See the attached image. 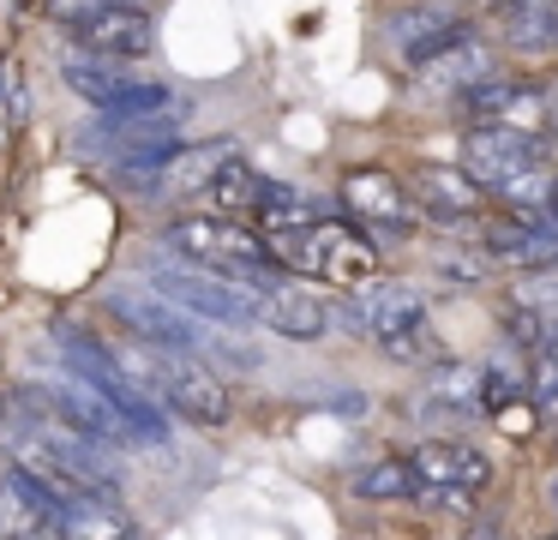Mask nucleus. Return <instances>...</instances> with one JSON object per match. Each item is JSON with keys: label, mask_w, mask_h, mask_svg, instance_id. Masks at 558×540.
Segmentation results:
<instances>
[{"label": "nucleus", "mask_w": 558, "mask_h": 540, "mask_svg": "<svg viewBox=\"0 0 558 540\" xmlns=\"http://www.w3.org/2000/svg\"><path fill=\"white\" fill-rule=\"evenodd\" d=\"M162 240H169L181 259L205 264V271H217V276H234V283H253V288H277V271H282L277 247H270L258 228L234 223V216H217V211L181 216V223L162 228Z\"/></svg>", "instance_id": "obj_1"}, {"label": "nucleus", "mask_w": 558, "mask_h": 540, "mask_svg": "<svg viewBox=\"0 0 558 540\" xmlns=\"http://www.w3.org/2000/svg\"><path fill=\"white\" fill-rule=\"evenodd\" d=\"M54 343H61L73 379L97 384V391L109 396L126 420H138V427H145L150 444H162V396H157V384H150L145 372L126 367L121 355H109V348H102L90 331H78V324H54Z\"/></svg>", "instance_id": "obj_2"}, {"label": "nucleus", "mask_w": 558, "mask_h": 540, "mask_svg": "<svg viewBox=\"0 0 558 540\" xmlns=\"http://www.w3.org/2000/svg\"><path fill=\"white\" fill-rule=\"evenodd\" d=\"M150 288L162 300H174L181 312L193 319H210L222 331H241V324H258V307H265V288L253 283H234V276H217L205 264H169V271H150Z\"/></svg>", "instance_id": "obj_3"}, {"label": "nucleus", "mask_w": 558, "mask_h": 540, "mask_svg": "<svg viewBox=\"0 0 558 540\" xmlns=\"http://www.w3.org/2000/svg\"><path fill=\"white\" fill-rule=\"evenodd\" d=\"M289 252L294 264H301L306 276H325V283H366V276L378 271V252H373V240L361 235V228H349V223H306L294 240H282L277 247V259Z\"/></svg>", "instance_id": "obj_4"}, {"label": "nucleus", "mask_w": 558, "mask_h": 540, "mask_svg": "<svg viewBox=\"0 0 558 540\" xmlns=\"http://www.w3.org/2000/svg\"><path fill=\"white\" fill-rule=\"evenodd\" d=\"M145 379L157 384V396L169 403V415L193 420V427H229L234 403H229V391H222V379L210 367H193V360L162 355L157 367H145Z\"/></svg>", "instance_id": "obj_5"}, {"label": "nucleus", "mask_w": 558, "mask_h": 540, "mask_svg": "<svg viewBox=\"0 0 558 540\" xmlns=\"http://www.w3.org/2000/svg\"><path fill=\"white\" fill-rule=\"evenodd\" d=\"M361 295H349L337 307V319L349 324V331H361V336H397V331H409V324H421L426 319V295L414 283H354Z\"/></svg>", "instance_id": "obj_6"}, {"label": "nucleus", "mask_w": 558, "mask_h": 540, "mask_svg": "<svg viewBox=\"0 0 558 540\" xmlns=\"http://www.w3.org/2000/svg\"><path fill=\"white\" fill-rule=\"evenodd\" d=\"M109 312L126 324V331L145 336L150 348H169V355H193L198 348L193 312H181L174 300H162L157 288H150V295H138V288H109Z\"/></svg>", "instance_id": "obj_7"}, {"label": "nucleus", "mask_w": 558, "mask_h": 540, "mask_svg": "<svg viewBox=\"0 0 558 540\" xmlns=\"http://www.w3.org/2000/svg\"><path fill=\"white\" fill-rule=\"evenodd\" d=\"M73 43H85L90 55H102V60H138V55H150L157 36H150V19L133 7V0H109V7L78 12Z\"/></svg>", "instance_id": "obj_8"}, {"label": "nucleus", "mask_w": 558, "mask_h": 540, "mask_svg": "<svg viewBox=\"0 0 558 540\" xmlns=\"http://www.w3.org/2000/svg\"><path fill=\"white\" fill-rule=\"evenodd\" d=\"M486 259L510 264V271L558 264V216H546L541 204H534V211H522L517 223H493L486 228Z\"/></svg>", "instance_id": "obj_9"}, {"label": "nucleus", "mask_w": 558, "mask_h": 540, "mask_svg": "<svg viewBox=\"0 0 558 540\" xmlns=\"http://www.w3.org/2000/svg\"><path fill=\"white\" fill-rule=\"evenodd\" d=\"M342 204L361 228H385V235H409L414 228V211H409V192L385 175V168H354L342 180Z\"/></svg>", "instance_id": "obj_10"}, {"label": "nucleus", "mask_w": 558, "mask_h": 540, "mask_svg": "<svg viewBox=\"0 0 558 540\" xmlns=\"http://www.w3.org/2000/svg\"><path fill=\"white\" fill-rule=\"evenodd\" d=\"M534 163V139L529 132H510L498 127V120H474V132L462 139V175L481 180V192L493 187L498 175H510V168Z\"/></svg>", "instance_id": "obj_11"}, {"label": "nucleus", "mask_w": 558, "mask_h": 540, "mask_svg": "<svg viewBox=\"0 0 558 540\" xmlns=\"http://www.w3.org/2000/svg\"><path fill=\"white\" fill-rule=\"evenodd\" d=\"M409 468H414L421 487H469V492H481L486 480H493V463H486L481 451H469V444H445V439L421 444V451L409 456Z\"/></svg>", "instance_id": "obj_12"}, {"label": "nucleus", "mask_w": 558, "mask_h": 540, "mask_svg": "<svg viewBox=\"0 0 558 540\" xmlns=\"http://www.w3.org/2000/svg\"><path fill=\"white\" fill-rule=\"evenodd\" d=\"M258 324H270L277 336H294V343H313V336L330 331V307L318 295H306V288H265V307H258Z\"/></svg>", "instance_id": "obj_13"}, {"label": "nucleus", "mask_w": 558, "mask_h": 540, "mask_svg": "<svg viewBox=\"0 0 558 540\" xmlns=\"http://www.w3.org/2000/svg\"><path fill=\"white\" fill-rule=\"evenodd\" d=\"M414 199L433 211V223L457 228L481 211V180L462 175V168H421V175H414Z\"/></svg>", "instance_id": "obj_14"}, {"label": "nucleus", "mask_w": 558, "mask_h": 540, "mask_svg": "<svg viewBox=\"0 0 558 540\" xmlns=\"http://www.w3.org/2000/svg\"><path fill=\"white\" fill-rule=\"evenodd\" d=\"M102 139L114 144V163H121V156H169L181 144V132H174V120L162 108H138V115L102 120Z\"/></svg>", "instance_id": "obj_15"}, {"label": "nucleus", "mask_w": 558, "mask_h": 540, "mask_svg": "<svg viewBox=\"0 0 558 540\" xmlns=\"http://www.w3.org/2000/svg\"><path fill=\"white\" fill-rule=\"evenodd\" d=\"M253 216H258V235H265L270 247H282V240H294L306 223H318V204L306 199V192L282 187V180H258Z\"/></svg>", "instance_id": "obj_16"}, {"label": "nucleus", "mask_w": 558, "mask_h": 540, "mask_svg": "<svg viewBox=\"0 0 558 540\" xmlns=\"http://www.w3.org/2000/svg\"><path fill=\"white\" fill-rule=\"evenodd\" d=\"M486 72H493V48H486L481 36H469V31H457L438 55L421 60V79L426 84H445V91H462V84L486 79Z\"/></svg>", "instance_id": "obj_17"}, {"label": "nucleus", "mask_w": 558, "mask_h": 540, "mask_svg": "<svg viewBox=\"0 0 558 540\" xmlns=\"http://www.w3.org/2000/svg\"><path fill=\"white\" fill-rule=\"evenodd\" d=\"M457 36V19H450L445 7H409L390 19V48H397L409 67H421L426 55H438V48Z\"/></svg>", "instance_id": "obj_18"}, {"label": "nucleus", "mask_w": 558, "mask_h": 540, "mask_svg": "<svg viewBox=\"0 0 558 540\" xmlns=\"http://www.w3.org/2000/svg\"><path fill=\"white\" fill-rule=\"evenodd\" d=\"M426 408L438 415H481V367H462V360H438L433 379H426Z\"/></svg>", "instance_id": "obj_19"}, {"label": "nucleus", "mask_w": 558, "mask_h": 540, "mask_svg": "<svg viewBox=\"0 0 558 540\" xmlns=\"http://www.w3.org/2000/svg\"><path fill=\"white\" fill-rule=\"evenodd\" d=\"M198 192H205V204H210V211H217V216H241V211H253L258 175H253V168H246L241 156L229 151V156H222L217 168H210V180H205V187H198Z\"/></svg>", "instance_id": "obj_20"}, {"label": "nucleus", "mask_w": 558, "mask_h": 540, "mask_svg": "<svg viewBox=\"0 0 558 540\" xmlns=\"http://www.w3.org/2000/svg\"><path fill=\"white\" fill-rule=\"evenodd\" d=\"M61 79L73 84V91L85 96V103H97V108H114L126 91H133V79H121V72L109 67V60H66Z\"/></svg>", "instance_id": "obj_21"}, {"label": "nucleus", "mask_w": 558, "mask_h": 540, "mask_svg": "<svg viewBox=\"0 0 558 540\" xmlns=\"http://www.w3.org/2000/svg\"><path fill=\"white\" fill-rule=\"evenodd\" d=\"M354 499H414V468L397 463V456L361 468V475H354Z\"/></svg>", "instance_id": "obj_22"}, {"label": "nucleus", "mask_w": 558, "mask_h": 540, "mask_svg": "<svg viewBox=\"0 0 558 540\" xmlns=\"http://www.w3.org/2000/svg\"><path fill=\"white\" fill-rule=\"evenodd\" d=\"M505 36L517 48H553L558 43V12H517V7H505Z\"/></svg>", "instance_id": "obj_23"}, {"label": "nucleus", "mask_w": 558, "mask_h": 540, "mask_svg": "<svg viewBox=\"0 0 558 540\" xmlns=\"http://www.w3.org/2000/svg\"><path fill=\"white\" fill-rule=\"evenodd\" d=\"M546 187H553V180H546L534 163H522V168H510V175H498L486 192H498V199H510V204H522V211H534V204H546Z\"/></svg>", "instance_id": "obj_24"}, {"label": "nucleus", "mask_w": 558, "mask_h": 540, "mask_svg": "<svg viewBox=\"0 0 558 540\" xmlns=\"http://www.w3.org/2000/svg\"><path fill=\"white\" fill-rule=\"evenodd\" d=\"M517 300H522V307H534L558 331V264H541V276H529V283L517 288Z\"/></svg>", "instance_id": "obj_25"}, {"label": "nucleus", "mask_w": 558, "mask_h": 540, "mask_svg": "<svg viewBox=\"0 0 558 540\" xmlns=\"http://www.w3.org/2000/svg\"><path fill=\"white\" fill-rule=\"evenodd\" d=\"M385 355H397V360H433L438 343H433V331H426V319L409 324V331H397V336H385Z\"/></svg>", "instance_id": "obj_26"}, {"label": "nucleus", "mask_w": 558, "mask_h": 540, "mask_svg": "<svg viewBox=\"0 0 558 540\" xmlns=\"http://www.w3.org/2000/svg\"><path fill=\"white\" fill-rule=\"evenodd\" d=\"M505 331H510V343H522V348H541V336H546V319H541L534 307H522V300H517V307L505 312Z\"/></svg>", "instance_id": "obj_27"}, {"label": "nucleus", "mask_w": 558, "mask_h": 540, "mask_svg": "<svg viewBox=\"0 0 558 540\" xmlns=\"http://www.w3.org/2000/svg\"><path fill=\"white\" fill-rule=\"evenodd\" d=\"M481 264H486L481 252H474V259H469V252H450V259H445V276H457V283H481V276H486Z\"/></svg>", "instance_id": "obj_28"}, {"label": "nucleus", "mask_w": 558, "mask_h": 540, "mask_svg": "<svg viewBox=\"0 0 558 540\" xmlns=\"http://www.w3.org/2000/svg\"><path fill=\"white\" fill-rule=\"evenodd\" d=\"M505 7H517V12H558V0H505Z\"/></svg>", "instance_id": "obj_29"}, {"label": "nucleus", "mask_w": 558, "mask_h": 540, "mask_svg": "<svg viewBox=\"0 0 558 540\" xmlns=\"http://www.w3.org/2000/svg\"><path fill=\"white\" fill-rule=\"evenodd\" d=\"M90 7H109V0H61V12H90Z\"/></svg>", "instance_id": "obj_30"}, {"label": "nucleus", "mask_w": 558, "mask_h": 540, "mask_svg": "<svg viewBox=\"0 0 558 540\" xmlns=\"http://www.w3.org/2000/svg\"><path fill=\"white\" fill-rule=\"evenodd\" d=\"M546 504H553V516H558V468L546 475Z\"/></svg>", "instance_id": "obj_31"}, {"label": "nucleus", "mask_w": 558, "mask_h": 540, "mask_svg": "<svg viewBox=\"0 0 558 540\" xmlns=\"http://www.w3.org/2000/svg\"><path fill=\"white\" fill-rule=\"evenodd\" d=\"M546 204H553V216H558V180H553V187H546Z\"/></svg>", "instance_id": "obj_32"}, {"label": "nucleus", "mask_w": 558, "mask_h": 540, "mask_svg": "<svg viewBox=\"0 0 558 540\" xmlns=\"http://www.w3.org/2000/svg\"><path fill=\"white\" fill-rule=\"evenodd\" d=\"M462 7H493V0H462Z\"/></svg>", "instance_id": "obj_33"}]
</instances>
